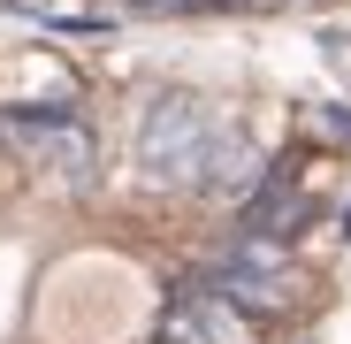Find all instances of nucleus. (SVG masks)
<instances>
[{
	"label": "nucleus",
	"mask_w": 351,
	"mask_h": 344,
	"mask_svg": "<svg viewBox=\"0 0 351 344\" xmlns=\"http://www.w3.org/2000/svg\"><path fill=\"white\" fill-rule=\"evenodd\" d=\"M138 168L153 184H199V192H237L252 176V146L221 130L214 115L184 92H160L138 123Z\"/></svg>",
	"instance_id": "f257e3e1"
},
{
	"label": "nucleus",
	"mask_w": 351,
	"mask_h": 344,
	"mask_svg": "<svg viewBox=\"0 0 351 344\" xmlns=\"http://www.w3.org/2000/svg\"><path fill=\"white\" fill-rule=\"evenodd\" d=\"M206 291H221L229 306H237V314H267L275 299H282V283H275V253H267V238H245L237 253H221L206 275Z\"/></svg>",
	"instance_id": "f03ea898"
},
{
	"label": "nucleus",
	"mask_w": 351,
	"mask_h": 344,
	"mask_svg": "<svg viewBox=\"0 0 351 344\" xmlns=\"http://www.w3.org/2000/svg\"><path fill=\"white\" fill-rule=\"evenodd\" d=\"M252 314H237L221 291H206V283H191V291H176V314L160 329V344H237Z\"/></svg>",
	"instance_id": "7ed1b4c3"
}]
</instances>
